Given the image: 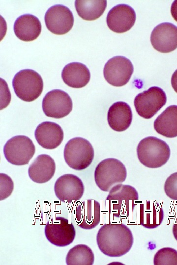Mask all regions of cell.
Instances as JSON below:
<instances>
[{
	"label": "cell",
	"instance_id": "6da1fadb",
	"mask_svg": "<svg viewBox=\"0 0 177 265\" xmlns=\"http://www.w3.org/2000/svg\"><path fill=\"white\" fill-rule=\"evenodd\" d=\"M96 242L104 254L118 257L130 251L134 238L130 229L123 224H105L97 232Z\"/></svg>",
	"mask_w": 177,
	"mask_h": 265
},
{
	"label": "cell",
	"instance_id": "7a4b0ae2",
	"mask_svg": "<svg viewBox=\"0 0 177 265\" xmlns=\"http://www.w3.org/2000/svg\"><path fill=\"white\" fill-rule=\"evenodd\" d=\"M136 189L130 185L117 184L112 187L105 200V205L111 215L125 217L132 212L138 203Z\"/></svg>",
	"mask_w": 177,
	"mask_h": 265
},
{
	"label": "cell",
	"instance_id": "3957f363",
	"mask_svg": "<svg viewBox=\"0 0 177 265\" xmlns=\"http://www.w3.org/2000/svg\"><path fill=\"white\" fill-rule=\"evenodd\" d=\"M138 158L145 166L156 168L164 165L169 159L170 149L163 140L148 136L140 141L137 148Z\"/></svg>",
	"mask_w": 177,
	"mask_h": 265
},
{
	"label": "cell",
	"instance_id": "277c9868",
	"mask_svg": "<svg viewBox=\"0 0 177 265\" xmlns=\"http://www.w3.org/2000/svg\"><path fill=\"white\" fill-rule=\"evenodd\" d=\"M126 175V168L120 160L108 158L100 161L96 167L94 180L101 190L107 192L114 186L124 182Z\"/></svg>",
	"mask_w": 177,
	"mask_h": 265
},
{
	"label": "cell",
	"instance_id": "5b68a950",
	"mask_svg": "<svg viewBox=\"0 0 177 265\" xmlns=\"http://www.w3.org/2000/svg\"><path fill=\"white\" fill-rule=\"evenodd\" d=\"M64 158L71 168L81 170L88 167L94 158V150L87 139L76 137L69 140L64 149Z\"/></svg>",
	"mask_w": 177,
	"mask_h": 265
},
{
	"label": "cell",
	"instance_id": "8992f818",
	"mask_svg": "<svg viewBox=\"0 0 177 265\" xmlns=\"http://www.w3.org/2000/svg\"><path fill=\"white\" fill-rule=\"evenodd\" d=\"M14 91L21 100L31 102L36 99L43 89L41 76L31 69H24L16 74L12 80Z\"/></svg>",
	"mask_w": 177,
	"mask_h": 265
},
{
	"label": "cell",
	"instance_id": "52a82bcc",
	"mask_svg": "<svg viewBox=\"0 0 177 265\" xmlns=\"http://www.w3.org/2000/svg\"><path fill=\"white\" fill-rule=\"evenodd\" d=\"M35 151L33 142L25 135H17L11 138L3 148V154L6 160L16 165L28 164Z\"/></svg>",
	"mask_w": 177,
	"mask_h": 265
},
{
	"label": "cell",
	"instance_id": "ba28073f",
	"mask_svg": "<svg viewBox=\"0 0 177 265\" xmlns=\"http://www.w3.org/2000/svg\"><path fill=\"white\" fill-rule=\"evenodd\" d=\"M164 91L157 86L150 87L138 94L134 104L137 113L145 119L152 117L166 103Z\"/></svg>",
	"mask_w": 177,
	"mask_h": 265
},
{
	"label": "cell",
	"instance_id": "9c48e42d",
	"mask_svg": "<svg viewBox=\"0 0 177 265\" xmlns=\"http://www.w3.org/2000/svg\"><path fill=\"white\" fill-rule=\"evenodd\" d=\"M44 232L47 240L52 244L59 247H64L71 244L76 235L74 225L63 217H56L47 221Z\"/></svg>",
	"mask_w": 177,
	"mask_h": 265
},
{
	"label": "cell",
	"instance_id": "30bf717a",
	"mask_svg": "<svg viewBox=\"0 0 177 265\" xmlns=\"http://www.w3.org/2000/svg\"><path fill=\"white\" fill-rule=\"evenodd\" d=\"M133 70V64L129 59L123 56H116L105 64L103 75L109 84L120 87L129 81Z\"/></svg>",
	"mask_w": 177,
	"mask_h": 265
},
{
	"label": "cell",
	"instance_id": "8fae6325",
	"mask_svg": "<svg viewBox=\"0 0 177 265\" xmlns=\"http://www.w3.org/2000/svg\"><path fill=\"white\" fill-rule=\"evenodd\" d=\"M42 106L43 111L47 116L59 119L69 114L72 109L73 104L66 92L54 89L45 95Z\"/></svg>",
	"mask_w": 177,
	"mask_h": 265
},
{
	"label": "cell",
	"instance_id": "7c38bea8",
	"mask_svg": "<svg viewBox=\"0 0 177 265\" xmlns=\"http://www.w3.org/2000/svg\"><path fill=\"white\" fill-rule=\"evenodd\" d=\"M44 21L48 29L53 33L62 35L72 28L74 17L71 11L62 4H56L46 11Z\"/></svg>",
	"mask_w": 177,
	"mask_h": 265
},
{
	"label": "cell",
	"instance_id": "4fadbf2b",
	"mask_svg": "<svg viewBox=\"0 0 177 265\" xmlns=\"http://www.w3.org/2000/svg\"><path fill=\"white\" fill-rule=\"evenodd\" d=\"M54 191L57 197L60 201L71 203L81 198L84 192V186L78 177L72 174H66L57 180Z\"/></svg>",
	"mask_w": 177,
	"mask_h": 265
},
{
	"label": "cell",
	"instance_id": "5bb4252c",
	"mask_svg": "<svg viewBox=\"0 0 177 265\" xmlns=\"http://www.w3.org/2000/svg\"><path fill=\"white\" fill-rule=\"evenodd\" d=\"M152 46L162 53L171 52L177 48V26L168 22L156 26L150 35Z\"/></svg>",
	"mask_w": 177,
	"mask_h": 265
},
{
	"label": "cell",
	"instance_id": "9a60e30c",
	"mask_svg": "<svg viewBox=\"0 0 177 265\" xmlns=\"http://www.w3.org/2000/svg\"><path fill=\"white\" fill-rule=\"evenodd\" d=\"M136 15L134 9L125 4L113 7L108 12L106 23L108 27L116 33L129 30L134 25Z\"/></svg>",
	"mask_w": 177,
	"mask_h": 265
},
{
	"label": "cell",
	"instance_id": "2e32d148",
	"mask_svg": "<svg viewBox=\"0 0 177 265\" xmlns=\"http://www.w3.org/2000/svg\"><path fill=\"white\" fill-rule=\"evenodd\" d=\"M77 224L81 228L90 230L100 223V205L93 199H88L77 203L75 211Z\"/></svg>",
	"mask_w": 177,
	"mask_h": 265
},
{
	"label": "cell",
	"instance_id": "e0dca14e",
	"mask_svg": "<svg viewBox=\"0 0 177 265\" xmlns=\"http://www.w3.org/2000/svg\"><path fill=\"white\" fill-rule=\"evenodd\" d=\"M37 143L43 148L54 149L58 147L63 139V132L58 124L46 121L40 123L35 131Z\"/></svg>",
	"mask_w": 177,
	"mask_h": 265
},
{
	"label": "cell",
	"instance_id": "ac0fdd59",
	"mask_svg": "<svg viewBox=\"0 0 177 265\" xmlns=\"http://www.w3.org/2000/svg\"><path fill=\"white\" fill-rule=\"evenodd\" d=\"M56 170L54 160L49 155L41 154L30 165L28 174L30 179L36 183L47 182L53 177Z\"/></svg>",
	"mask_w": 177,
	"mask_h": 265
},
{
	"label": "cell",
	"instance_id": "d6986e66",
	"mask_svg": "<svg viewBox=\"0 0 177 265\" xmlns=\"http://www.w3.org/2000/svg\"><path fill=\"white\" fill-rule=\"evenodd\" d=\"M13 29L16 36L21 40L31 41L40 35L41 24L36 16L30 14H25L16 20Z\"/></svg>",
	"mask_w": 177,
	"mask_h": 265
},
{
	"label": "cell",
	"instance_id": "ffe728a7",
	"mask_svg": "<svg viewBox=\"0 0 177 265\" xmlns=\"http://www.w3.org/2000/svg\"><path fill=\"white\" fill-rule=\"evenodd\" d=\"M107 120L109 126L117 132H122L129 128L132 120L130 106L123 102L114 103L108 111Z\"/></svg>",
	"mask_w": 177,
	"mask_h": 265
},
{
	"label": "cell",
	"instance_id": "44dd1931",
	"mask_svg": "<svg viewBox=\"0 0 177 265\" xmlns=\"http://www.w3.org/2000/svg\"><path fill=\"white\" fill-rule=\"evenodd\" d=\"M61 78L68 86L79 88L84 87L88 83L90 74L85 64L74 62L64 67L61 72Z\"/></svg>",
	"mask_w": 177,
	"mask_h": 265
},
{
	"label": "cell",
	"instance_id": "7402d4cb",
	"mask_svg": "<svg viewBox=\"0 0 177 265\" xmlns=\"http://www.w3.org/2000/svg\"><path fill=\"white\" fill-rule=\"evenodd\" d=\"M162 206L156 201H146L140 206L139 220L140 224L148 229L158 227L164 218Z\"/></svg>",
	"mask_w": 177,
	"mask_h": 265
},
{
	"label": "cell",
	"instance_id": "603a6c76",
	"mask_svg": "<svg viewBox=\"0 0 177 265\" xmlns=\"http://www.w3.org/2000/svg\"><path fill=\"white\" fill-rule=\"evenodd\" d=\"M154 128L159 134L165 137L177 136V106L167 107L154 121Z\"/></svg>",
	"mask_w": 177,
	"mask_h": 265
},
{
	"label": "cell",
	"instance_id": "cb8c5ba5",
	"mask_svg": "<svg viewBox=\"0 0 177 265\" xmlns=\"http://www.w3.org/2000/svg\"><path fill=\"white\" fill-rule=\"evenodd\" d=\"M107 6L106 0L75 1V6L79 16L83 19L93 21L99 18Z\"/></svg>",
	"mask_w": 177,
	"mask_h": 265
},
{
	"label": "cell",
	"instance_id": "d4e9b609",
	"mask_svg": "<svg viewBox=\"0 0 177 265\" xmlns=\"http://www.w3.org/2000/svg\"><path fill=\"white\" fill-rule=\"evenodd\" d=\"M94 256L92 250L87 245L80 244L71 248L66 257L67 265H92Z\"/></svg>",
	"mask_w": 177,
	"mask_h": 265
},
{
	"label": "cell",
	"instance_id": "484cf974",
	"mask_svg": "<svg viewBox=\"0 0 177 265\" xmlns=\"http://www.w3.org/2000/svg\"><path fill=\"white\" fill-rule=\"evenodd\" d=\"M153 264L177 265V251L170 247H164L159 249L154 256Z\"/></svg>",
	"mask_w": 177,
	"mask_h": 265
},
{
	"label": "cell",
	"instance_id": "4316f807",
	"mask_svg": "<svg viewBox=\"0 0 177 265\" xmlns=\"http://www.w3.org/2000/svg\"><path fill=\"white\" fill-rule=\"evenodd\" d=\"M164 191L171 199L177 200V172L167 178L164 184Z\"/></svg>",
	"mask_w": 177,
	"mask_h": 265
},
{
	"label": "cell",
	"instance_id": "83f0119b",
	"mask_svg": "<svg viewBox=\"0 0 177 265\" xmlns=\"http://www.w3.org/2000/svg\"><path fill=\"white\" fill-rule=\"evenodd\" d=\"M0 178V200L1 201L5 199L11 195L14 188V184L11 178L5 174L1 173Z\"/></svg>",
	"mask_w": 177,
	"mask_h": 265
},
{
	"label": "cell",
	"instance_id": "f1b7e54d",
	"mask_svg": "<svg viewBox=\"0 0 177 265\" xmlns=\"http://www.w3.org/2000/svg\"><path fill=\"white\" fill-rule=\"evenodd\" d=\"M171 13L174 20L177 22V0L174 1L171 5Z\"/></svg>",
	"mask_w": 177,
	"mask_h": 265
},
{
	"label": "cell",
	"instance_id": "f546056e",
	"mask_svg": "<svg viewBox=\"0 0 177 265\" xmlns=\"http://www.w3.org/2000/svg\"><path fill=\"white\" fill-rule=\"evenodd\" d=\"M171 84L175 91L177 93V69L172 76Z\"/></svg>",
	"mask_w": 177,
	"mask_h": 265
},
{
	"label": "cell",
	"instance_id": "4dcf8cb0",
	"mask_svg": "<svg viewBox=\"0 0 177 265\" xmlns=\"http://www.w3.org/2000/svg\"><path fill=\"white\" fill-rule=\"evenodd\" d=\"M173 233L175 238L177 240V223L173 225Z\"/></svg>",
	"mask_w": 177,
	"mask_h": 265
}]
</instances>
